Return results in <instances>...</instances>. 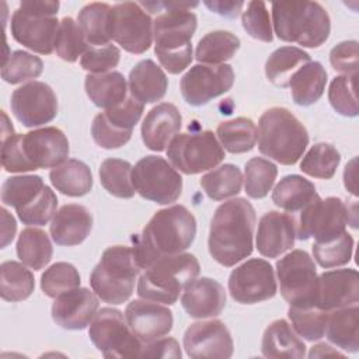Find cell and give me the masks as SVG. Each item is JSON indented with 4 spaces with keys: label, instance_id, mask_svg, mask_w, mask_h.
Instances as JSON below:
<instances>
[{
    "label": "cell",
    "instance_id": "603a6c76",
    "mask_svg": "<svg viewBox=\"0 0 359 359\" xmlns=\"http://www.w3.org/2000/svg\"><path fill=\"white\" fill-rule=\"evenodd\" d=\"M98 310V296L87 287H76L57 296L52 304L53 321L65 330H84Z\"/></svg>",
    "mask_w": 359,
    "mask_h": 359
},
{
    "label": "cell",
    "instance_id": "d6a6232c",
    "mask_svg": "<svg viewBox=\"0 0 359 359\" xmlns=\"http://www.w3.org/2000/svg\"><path fill=\"white\" fill-rule=\"evenodd\" d=\"M49 180L56 191L63 195L79 198L93 188V174L88 165L76 158H67L49 172Z\"/></svg>",
    "mask_w": 359,
    "mask_h": 359
},
{
    "label": "cell",
    "instance_id": "9f6ffc18",
    "mask_svg": "<svg viewBox=\"0 0 359 359\" xmlns=\"http://www.w3.org/2000/svg\"><path fill=\"white\" fill-rule=\"evenodd\" d=\"M358 56V42L344 41L331 49L330 62L334 70L341 72L346 76H356Z\"/></svg>",
    "mask_w": 359,
    "mask_h": 359
},
{
    "label": "cell",
    "instance_id": "74e56055",
    "mask_svg": "<svg viewBox=\"0 0 359 359\" xmlns=\"http://www.w3.org/2000/svg\"><path fill=\"white\" fill-rule=\"evenodd\" d=\"M240 48V39L229 31H212L199 39L195 59L203 65H224Z\"/></svg>",
    "mask_w": 359,
    "mask_h": 359
},
{
    "label": "cell",
    "instance_id": "3957f363",
    "mask_svg": "<svg viewBox=\"0 0 359 359\" xmlns=\"http://www.w3.org/2000/svg\"><path fill=\"white\" fill-rule=\"evenodd\" d=\"M255 210L245 198L222 203L210 222L208 247L212 258L223 266H234L252 252Z\"/></svg>",
    "mask_w": 359,
    "mask_h": 359
},
{
    "label": "cell",
    "instance_id": "ac0fdd59",
    "mask_svg": "<svg viewBox=\"0 0 359 359\" xmlns=\"http://www.w3.org/2000/svg\"><path fill=\"white\" fill-rule=\"evenodd\" d=\"M13 115L25 126L35 128L53 121L57 115V98L43 81H29L15 88L10 101Z\"/></svg>",
    "mask_w": 359,
    "mask_h": 359
},
{
    "label": "cell",
    "instance_id": "6da1fadb",
    "mask_svg": "<svg viewBox=\"0 0 359 359\" xmlns=\"http://www.w3.org/2000/svg\"><path fill=\"white\" fill-rule=\"evenodd\" d=\"M198 3H142V7L157 13L164 7L153 21L154 53L160 65L171 74L184 72L192 62L191 39L196 29V15L188 10Z\"/></svg>",
    "mask_w": 359,
    "mask_h": 359
},
{
    "label": "cell",
    "instance_id": "6125c7cd",
    "mask_svg": "<svg viewBox=\"0 0 359 359\" xmlns=\"http://www.w3.org/2000/svg\"><path fill=\"white\" fill-rule=\"evenodd\" d=\"M310 358H323V356H342L341 352L332 349L328 344H317L311 346V351L309 353Z\"/></svg>",
    "mask_w": 359,
    "mask_h": 359
},
{
    "label": "cell",
    "instance_id": "52a82bcc",
    "mask_svg": "<svg viewBox=\"0 0 359 359\" xmlns=\"http://www.w3.org/2000/svg\"><path fill=\"white\" fill-rule=\"evenodd\" d=\"M201 272L195 255L181 252L157 259L137 280V294L142 299L156 303L174 304L180 293L184 292Z\"/></svg>",
    "mask_w": 359,
    "mask_h": 359
},
{
    "label": "cell",
    "instance_id": "e575fe53",
    "mask_svg": "<svg viewBox=\"0 0 359 359\" xmlns=\"http://www.w3.org/2000/svg\"><path fill=\"white\" fill-rule=\"evenodd\" d=\"M310 62V55L296 46H282L273 50L265 63L266 79L278 86L287 87L293 73L304 63Z\"/></svg>",
    "mask_w": 359,
    "mask_h": 359
},
{
    "label": "cell",
    "instance_id": "44dd1931",
    "mask_svg": "<svg viewBox=\"0 0 359 359\" xmlns=\"http://www.w3.org/2000/svg\"><path fill=\"white\" fill-rule=\"evenodd\" d=\"M130 331L143 344L163 338L172 330V311L151 300H132L125 309Z\"/></svg>",
    "mask_w": 359,
    "mask_h": 359
},
{
    "label": "cell",
    "instance_id": "1f68e13d",
    "mask_svg": "<svg viewBox=\"0 0 359 359\" xmlns=\"http://www.w3.org/2000/svg\"><path fill=\"white\" fill-rule=\"evenodd\" d=\"M327 338L345 352L359 349V307L358 304L332 310L327 320Z\"/></svg>",
    "mask_w": 359,
    "mask_h": 359
},
{
    "label": "cell",
    "instance_id": "30bf717a",
    "mask_svg": "<svg viewBox=\"0 0 359 359\" xmlns=\"http://www.w3.org/2000/svg\"><path fill=\"white\" fill-rule=\"evenodd\" d=\"M167 157L175 170L192 175L222 163L224 149L212 130L177 133L167 147Z\"/></svg>",
    "mask_w": 359,
    "mask_h": 359
},
{
    "label": "cell",
    "instance_id": "7402d4cb",
    "mask_svg": "<svg viewBox=\"0 0 359 359\" xmlns=\"http://www.w3.org/2000/svg\"><path fill=\"white\" fill-rule=\"evenodd\" d=\"M359 275L355 269H332L318 276L316 307L332 311L358 304Z\"/></svg>",
    "mask_w": 359,
    "mask_h": 359
},
{
    "label": "cell",
    "instance_id": "484cf974",
    "mask_svg": "<svg viewBox=\"0 0 359 359\" xmlns=\"http://www.w3.org/2000/svg\"><path fill=\"white\" fill-rule=\"evenodd\" d=\"M182 116L178 108L170 102H161L151 108L142 123V140L153 151H163L171 139L180 132Z\"/></svg>",
    "mask_w": 359,
    "mask_h": 359
},
{
    "label": "cell",
    "instance_id": "ffe728a7",
    "mask_svg": "<svg viewBox=\"0 0 359 359\" xmlns=\"http://www.w3.org/2000/svg\"><path fill=\"white\" fill-rule=\"evenodd\" d=\"M184 349L189 358H230L234 351L231 334L220 320L198 321L184 334Z\"/></svg>",
    "mask_w": 359,
    "mask_h": 359
},
{
    "label": "cell",
    "instance_id": "f6af8a7d",
    "mask_svg": "<svg viewBox=\"0 0 359 359\" xmlns=\"http://www.w3.org/2000/svg\"><path fill=\"white\" fill-rule=\"evenodd\" d=\"M341 154L330 143L321 142L311 146L300 163V170L314 178L331 180L339 165Z\"/></svg>",
    "mask_w": 359,
    "mask_h": 359
},
{
    "label": "cell",
    "instance_id": "836d02e7",
    "mask_svg": "<svg viewBox=\"0 0 359 359\" xmlns=\"http://www.w3.org/2000/svg\"><path fill=\"white\" fill-rule=\"evenodd\" d=\"M317 196L316 185L297 174L283 177L272 191V202L289 213L300 212Z\"/></svg>",
    "mask_w": 359,
    "mask_h": 359
},
{
    "label": "cell",
    "instance_id": "8fae6325",
    "mask_svg": "<svg viewBox=\"0 0 359 359\" xmlns=\"http://www.w3.org/2000/svg\"><path fill=\"white\" fill-rule=\"evenodd\" d=\"M88 337L105 358L140 356L143 342L130 331L122 311L104 307L90 323Z\"/></svg>",
    "mask_w": 359,
    "mask_h": 359
},
{
    "label": "cell",
    "instance_id": "681fc988",
    "mask_svg": "<svg viewBox=\"0 0 359 359\" xmlns=\"http://www.w3.org/2000/svg\"><path fill=\"white\" fill-rule=\"evenodd\" d=\"M43 62L25 50H14L4 59L1 67V79L10 84L34 80L42 74Z\"/></svg>",
    "mask_w": 359,
    "mask_h": 359
},
{
    "label": "cell",
    "instance_id": "f546056e",
    "mask_svg": "<svg viewBox=\"0 0 359 359\" xmlns=\"http://www.w3.org/2000/svg\"><path fill=\"white\" fill-rule=\"evenodd\" d=\"M86 93L98 108L109 109L128 98V83L122 73L111 70L105 73L87 74L84 81Z\"/></svg>",
    "mask_w": 359,
    "mask_h": 359
},
{
    "label": "cell",
    "instance_id": "7c38bea8",
    "mask_svg": "<svg viewBox=\"0 0 359 359\" xmlns=\"http://www.w3.org/2000/svg\"><path fill=\"white\" fill-rule=\"evenodd\" d=\"M280 294L296 307L316 306L318 276L313 258L304 250H293L276 262Z\"/></svg>",
    "mask_w": 359,
    "mask_h": 359
},
{
    "label": "cell",
    "instance_id": "8992f818",
    "mask_svg": "<svg viewBox=\"0 0 359 359\" xmlns=\"http://www.w3.org/2000/svg\"><path fill=\"white\" fill-rule=\"evenodd\" d=\"M309 144L304 125L286 108L266 109L258 121V149L261 154L283 164L293 165Z\"/></svg>",
    "mask_w": 359,
    "mask_h": 359
},
{
    "label": "cell",
    "instance_id": "7a4b0ae2",
    "mask_svg": "<svg viewBox=\"0 0 359 359\" xmlns=\"http://www.w3.org/2000/svg\"><path fill=\"white\" fill-rule=\"evenodd\" d=\"M196 236L195 216L182 205H172L153 215L133 245L140 269L157 259L184 252Z\"/></svg>",
    "mask_w": 359,
    "mask_h": 359
},
{
    "label": "cell",
    "instance_id": "f35d334b",
    "mask_svg": "<svg viewBox=\"0 0 359 359\" xmlns=\"http://www.w3.org/2000/svg\"><path fill=\"white\" fill-rule=\"evenodd\" d=\"M35 289L34 275L22 264L4 261L0 266V294L6 302H22Z\"/></svg>",
    "mask_w": 359,
    "mask_h": 359
},
{
    "label": "cell",
    "instance_id": "9c48e42d",
    "mask_svg": "<svg viewBox=\"0 0 359 359\" xmlns=\"http://www.w3.org/2000/svg\"><path fill=\"white\" fill-rule=\"evenodd\" d=\"M348 223L353 229L358 227L356 203L352 205L351 210L349 205L341 198L328 196L321 199L317 196L300 210L296 223V237L302 241L311 237L316 241H324L344 233Z\"/></svg>",
    "mask_w": 359,
    "mask_h": 359
},
{
    "label": "cell",
    "instance_id": "2e32d148",
    "mask_svg": "<svg viewBox=\"0 0 359 359\" xmlns=\"http://www.w3.org/2000/svg\"><path fill=\"white\" fill-rule=\"evenodd\" d=\"M229 293L241 304H254L276 294V280L272 265L261 258H251L231 271Z\"/></svg>",
    "mask_w": 359,
    "mask_h": 359
},
{
    "label": "cell",
    "instance_id": "e0dca14e",
    "mask_svg": "<svg viewBox=\"0 0 359 359\" xmlns=\"http://www.w3.org/2000/svg\"><path fill=\"white\" fill-rule=\"evenodd\" d=\"M234 83L230 65H195L181 79L182 98L192 107H201L227 93Z\"/></svg>",
    "mask_w": 359,
    "mask_h": 359
},
{
    "label": "cell",
    "instance_id": "db71d44e",
    "mask_svg": "<svg viewBox=\"0 0 359 359\" xmlns=\"http://www.w3.org/2000/svg\"><path fill=\"white\" fill-rule=\"evenodd\" d=\"M241 22L251 38L262 42H272L273 34L269 11L264 1H250L241 14Z\"/></svg>",
    "mask_w": 359,
    "mask_h": 359
},
{
    "label": "cell",
    "instance_id": "8d00e7d4",
    "mask_svg": "<svg viewBox=\"0 0 359 359\" xmlns=\"http://www.w3.org/2000/svg\"><path fill=\"white\" fill-rule=\"evenodd\" d=\"M52 244L48 234L36 227L24 229L17 240L20 261L34 271L42 269L52 258Z\"/></svg>",
    "mask_w": 359,
    "mask_h": 359
},
{
    "label": "cell",
    "instance_id": "7bdbcfd3",
    "mask_svg": "<svg viewBox=\"0 0 359 359\" xmlns=\"http://www.w3.org/2000/svg\"><path fill=\"white\" fill-rule=\"evenodd\" d=\"M39 175H15L7 178L1 185V202L17 210L29 205L45 188Z\"/></svg>",
    "mask_w": 359,
    "mask_h": 359
},
{
    "label": "cell",
    "instance_id": "277c9868",
    "mask_svg": "<svg viewBox=\"0 0 359 359\" xmlns=\"http://www.w3.org/2000/svg\"><path fill=\"white\" fill-rule=\"evenodd\" d=\"M69 140L55 126L34 129L25 135L13 133L1 140V165L8 172L55 168L69 157Z\"/></svg>",
    "mask_w": 359,
    "mask_h": 359
},
{
    "label": "cell",
    "instance_id": "cb8c5ba5",
    "mask_svg": "<svg viewBox=\"0 0 359 359\" xmlns=\"http://www.w3.org/2000/svg\"><path fill=\"white\" fill-rule=\"evenodd\" d=\"M296 220L287 213L266 212L258 222L257 250L266 258H278L294 244Z\"/></svg>",
    "mask_w": 359,
    "mask_h": 359
},
{
    "label": "cell",
    "instance_id": "f907efd6",
    "mask_svg": "<svg viewBox=\"0 0 359 359\" xmlns=\"http://www.w3.org/2000/svg\"><path fill=\"white\" fill-rule=\"evenodd\" d=\"M76 287H80V273L69 262H56L45 269L41 276V289L52 299Z\"/></svg>",
    "mask_w": 359,
    "mask_h": 359
},
{
    "label": "cell",
    "instance_id": "5b68a950",
    "mask_svg": "<svg viewBox=\"0 0 359 359\" xmlns=\"http://www.w3.org/2000/svg\"><path fill=\"white\" fill-rule=\"evenodd\" d=\"M272 22L279 39L304 48H318L328 39L331 31L330 15L317 1L273 3Z\"/></svg>",
    "mask_w": 359,
    "mask_h": 359
},
{
    "label": "cell",
    "instance_id": "4316f807",
    "mask_svg": "<svg viewBox=\"0 0 359 359\" xmlns=\"http://www.w3.org/2000/svg\"><path fill=\"white\" fill-rule=\"evenodd\" d=\"M93 229V216L90 210L77 203L62 206L49 226L50 237L57 245L73 247L81 244Z\"/></svg>",
    "mask_w": 359,
    "mask_h": 359
},
{
    "label": "cell",
    "instance_id": "94428289",
    "mask_svg": "<svg viewBox=\"0 0 359 359\" xmlns=\"http://www.w3.org/2000/svg\"><path fill=\"white\" fill-rule=\"evenodd\" d=\"M356 158H352L346 165H345V171H344V184L345 188L353 194L355 196L358 195L356 191Z\"/></svg>",
    "mask_w": 359,
    "mask_h": 359
},
{
    "label": "cell",
    "instance_id": "ab89813d",
    "mask_svg": "<svg viewBox=\"0 0 359 359\" xmlns=\"http://www.w3.org/2000/svg\"><path fill=\"white\" fill-rule=\"evenodd\" d=\"M111 6L108 3H88L86 4L79 15L77 22L91 46L108 45L111 41L108 20H109Z\"/></svg>",
    "mask_w": 359,
    "mask_h": 359
},
{
    "label": "cell",
    "instance_id": "c3c4849f",
    "mask_svg": "<svg viewBox=\"0 0 359 359\" xmlns=\"http://www.w3.org/2000/svg\"><path fill=\"white\" fill-rule=\"evenodd\" d=\"M287 317L292 323V328L300 337L307 341H318L324 337L328 320V311L316 306L296 307L290 306Z\"/></svg>",
    "mask_w": 359,
    "mask_h": 359
},
{
    "label": "cell",
    "instance_id": "d6986e66",
    "mask_svg": "<svg viewBox=\"0 0 359 359\" xmlns=\"http://www.w3.org/2000/svg\"><path fill=\"white\" fill-rule=\"evenodd\" d=\"M56 15H48L18 7L10 21L13 38L22 46L41 53L50 55L59 28Z\"/></svg>",
    "mask_w": 359,
    "mask_h": 359
},
{
    "label": "cell",
    "instance_id": "ee69618b",
    "mask_svg": "<svg viewBox=\"0 0 359 359\" xmlns=\"http://www.w3.org/2000/svg\"><path fill=\"white\" fill-rule=\"evenodd\" d=\"M278 175V168L273 163L262 157H252L245 163L244 189L252 199L265 198L272 189Z\"/></svg>",
    "mask_w": 359,
    "mask_h": 359
},
{
    "label": "cell",
    "instance_id": "7dc6e473",
    "mask_svg": "<svg viewBox=\"0 0 359 359\" xmlns=\"http://www.w3.org/2000/svg\"><path fill=\"white\" fill-rule=\"evenodd\" d=\"M88 48V42L79 22H76L72 17L62 18L55 41V50L57 56L65 62L73 63L83 56Z\"/></svg>",
    "mask_w": 359,
    "mask_h": 359
},
{
    "label": "cell",
    "instance_id": "816d5d0a",
    "mask_svg": "<svg viewBox=\"0 0 359 359\" xmlns=\"http://www.w3.org/2000/svg\"><path fill=\"white\" fill-rule=\"evenodd\" d=\"M356 76H337L328 88V101L331 107L344 116H356L359 114L356 98Z\"/></svg>",
    "mask_w": 359,
    "mask_h": 359
},
{
    "label": "cell",
    "instance_id": "f5cc1de1",
    "mask_svg": "<svg viewBox=\"0 0 359 359\" xmlns=\"http://www.w3.org/2000/svg\"><path fill=\"white\" fill-rule=\"evenodd\" d=\"M56 208L57 198L55 192L49 187H45L29 205L17 210V215L24 224L43 226L56 215Z\"/></svg>",
    "mask_w": 359,
    "mask_h": 359
},
{
    "label": "cell",
    "instance_id": "b9f144b4",
    "mask_svg": "<svg viewBox=\"0 0 359 359\" xmlns=\"http://www.w3.org/2000/svg\"><path fill=\"white\" fill-rule=\"evenodd\" d=\"M132 164L121 158H107L100 165L101 185L111 195L122 199H129L135 195L132 181Z\"/></svg>",
    "mask_w": 359,
    "mask_h": 359
},
{
    "label": "cell",
    "instance_id": "83f0119b",
    "mask_svg": "<svg viewBox=\"0 0 359 359\" xmlns=\"http://www.w3.org/2000/svg\"><path fill=\"white\" fill-rule=\"evenodd\" d=\"M128 87L133 98L142 104H153L165 95L168 79L163 69L151 59H144L130 70Z\"/></svg>",
    "mask_w": 359,
    "mask_h": 359
},
{
    "label": "cell",
    "instance_id": "bcb514c9",
    "mask_svg": "<svg viewBox=\"0 0 359 359\" xmlns=\"http://www.w3.org/2000/svg\"><path fill=\"white\" fill-rule=\"evenodd\" d=\"M352 251L353 238L346 230L332 238L314 241L313 244V257L323 268H335L348 264L352 258Z\"/></svg>",
    "mask_w": 359,
    "mask_h": 359
},
{
    "label": "cell",
    "instance_id": "60d3db41",
    "mask_svg": "<svg viewBox=\"0 0 359 359\" xmlns=\"http://www.w3.org/2000/svg\"><path fill=\"white\" fill-rule=\"evenodd\" d=\"M243 174L234 164H223L202 175L201 187L213 201H224L241 191Z\"/></svg>",
    "mask_w": 359,
    "mask_h": 359
},
{
    "label": "cell",
    "instance_id": "ba28073f",
    "mask_svg": "<svg viewBox=\"0 0 359 359\" xmlns=\"http://www.w3.org/2000/svg\"><path fill=\"white\" fill-rule=\"evenodd\" d=\"M133 247H108L90 275L93 292L105 303L122 304L133 293L140 272Z\"/></svg>",
    "mask_w": 359,
    "mask_h": 359
},
{
    "label": "cell",
    "instance_id": "6f0895ef",
    "mask_svg": "<svg viewBox=\"0 0 359 359\" xmlns=\"http://www.w3.org/2000/svg\"><path fill=\"white\" fill-rule=\"evenodd\" d=\"M140 356L146 358H174L182 356L180 344L174 338H158L149 344H143Z\"/></svg>",
    "mask_w": 359,
    "mask_h": 359
},
{
    "label": "cell",
    "instance_id": "11a10c76",
    "mask_svg": "<svg viewBox=\"0 0 359 359\" xmlns=\"http://www.w3.org/2000/svg\"><path fill=\"white\" fill-rule=\"evenodd\" d=\"M121 59V52L115 45L90 46L88 50L81 56L80 65L84 70L97 74L111 72L118 66Z\"/></svg>",
    "mask_w": 359,
    "mask_h": 359
},
{
    "label": "cell",
    "instance_id": "9a60e30c",
    "mask_svg": "<svg viewBox=\"0 0 359 359\" xmlns=\"http://www.w3.org/2000/svg\"><path fill=\"white\" fill-rule=\"evenodd\" d=\"M143 109L144 104L129 95L116 107L97 114L91 123L94 142L107 150L122 147L130 140L133 128L139 122Z\"/></svg>",
    "mask_w": 359,
    "mask_h": 359
},
{
    "label": "cell",
    "instance_id": "680465c9",
    "mask_svg": "<svg viewBox=\"0 0 359 359\" xmlns=\"http://www.w3.org/2000/svg\"><path fill=\"white\" fill-rule=\"evenodd\" d=\"M203 4L209 10L229 18H236L244 7L243 1H203Z\"/></svg>",
    "mask_w": 359,
    "mask_h": 359
},
{
    "label": "cell",
    "instance_id": "d590c367",
    "mask_svg": "<svg viewBox=\"0 0 359 359\" xmlns=\"http://www.w3.org/2000/svg\"><path fill=\"white\" fill-rule=\"evenodd\" d=\"M216 135L224 150L231 154L247 153L254 149L258 139V129L250 118H234L222 122Z\"/></svg>",
    "mask_w": 359,
    "mask_h": 359
},
{
    "label": "cell",
    "instance_id": "91938a15",
    "mask_svg": "<svg viewBox=\"0 0 359 359\" xmlns=\"http://www.w3.org/2000/svg\"><path fill=\"white\" fill-rule=\"evenodd\" d=\"M0 212H1V248H4L13 241L15 236L17 224L14 217L4 208H1Z\"/></svg>",
    "mask_w": 359,
    "mask_h": 359
},
{
    "label": "cell",
    "instance_id": "5bb4252c",
    "mask_svg": "<svg viewBox=\"0 0 359 359\" xmlns=\"http://www.w3.org/2000/svg\"><path fill=\"white\" fill-rule=\"evenodd\" d=\"M108 28L111 39L129 53H144L153 42V21L135 1L116 3L111 7Z\"/></svg>",
    "mask_w": 359,
    "mask_h": 359
},
{
    "label": "cell",
    "instance_id": "4dcf8cb0",
    "mask_svg": "<svg viewBox=\"0 0 359 359\" xmlns=\"http://www.w3.org/2000/svg\"><path fill=\"white\" fill-rule=\"evenodd\" d=\"M327 72L320 62H307L299 67L289 80L292 98L297 105L309 107L324 94Z\"/></svg>",
    "mask_w": 359,
    "mask_h": 359
},
{
    "label": "cell",
    "instance_id": "d4e9b609",
    "mask_svg": "<svg viewBox=\"0 0 359 359\" xmlns=\"http://www.w3.org/2000/svg\"><path fill=\"white\" fill-rule=\"evenodd\" d=\"M184 310L192 318H209L219 316L226 306L224 287L215 279H194L181 296Z\"/></svg>",
    "mask_w": 359,
    "mask_h": 359
},
{
    "label": "cell",
    "instance_id": "f1b7e54d",
    "mask_svg": "<svg viewBox=\"0 0 359 359\" xmlns=\"http://www.w3.org/2000/svg\"><path fill=\"white\" fill-rule=\"evenodd\" d=\"M261 351L265 358L276 359H302L306 356V345L297 337L286 320L272 321L261 342Z\"/></svg>",
    "mask_w": 359,
    "mask_h": 359
},
{
    "label": "cell",
    "instance_id": "4fadbf2b",
    "mask_svg": "<svg viewBox=\"0 0 359 359\" xmlns=\"http://www.w3.org/2000/svg\"><path fill=\"white\" fill-rule=\"evenodd\" d=\"M135 191L144 199L158 205L175 202L182 192L180 172L160 156H146L132 168Z\"/></svg>",
    "mask_w": 359,
    "mask_h": 359
}]
</instances>
